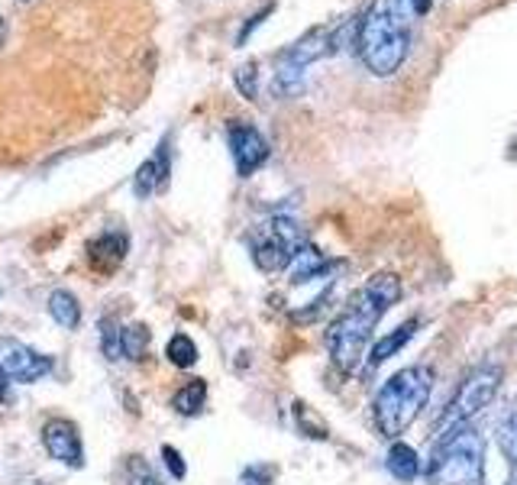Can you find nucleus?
Instances as JSON below:
<instances>
[{
    "label": "nucleus",
    "mask_w": 517,
    "mask_h": 485,
    "mask_svg": "<svg viewBox=\"0 0 517 485\" xmlns=\"http://www.w3.org/2000/svg\"><path fill=\"white\" fill-rule=\"evenodd\" d=\"M498 447L511 462H517V411L504 417L502 427H498Z\"/></svg>",
    "instance_id": "nucleus-22"
},
{
    "label": "nucleus",
    "mask_w": 517,
    "mask_h": 485,
    "mask_svg": "<svg viewBox=\"0 0 517 485\" xmlns=\"http://www.w3.org/2000/svg\"><path fill=\"white\" fill-rule=\"evenodd\" d=\"M324 272H327V259L317 253L314 247H301L298 249V256L291 259V282L294 285H304V282L324 275Z\"/></svg>",
    "instance_id": "nucleus-15"
},
{
    "label": "nucleus",
    "mask_w": 517,
    "mask_h": 485,
    "mask_svg": "<svg viewBox=\"0 0 517 485\" xmlns=\"http://www.w3.org/2000/svg\"><path fill=\"white\" fill-rule=\"evenodd\" d=\"M0 366H4L10 382H23V386H32V382H39L42 376L52 372L49 356L36 353L32 347L10 337H0Z\"/></svg>",
    "instance_id": "nucleus-7"
},
{
    "label": "nucleus",
    "mask_w": 517,
    "mask_h": 485,
    "mask_svg": "<svg viewBox=\"0 0 517 485\" xmlns=\"http://www.w3.org/2000/svg\"><path fill=\"white\" fill-rule=\"evenodd\" d=\"M359 59L375 78H392L411 52V14L404 0H372L355 33Z\"/></svg>",
    "instance_id": "nucleus-2"
},
{
    "label": "nucleus",
    "mask_w": 517,
    "mask_h": 485,
    "mask_svg": "<svg viewBox=\"0 0 517 485\" xmlns=\"http://www.w3.org/2000/svg\"><path fill=\"white\" fill-rule=\"evenodd\" d=\"M49 314H52V321L62 331H75L78 323H81V304H78V298L71 292L59 288V292L49 294Z\"/></svg>",
    "instance_id": "nucleus-14"
},
{
    "label": "nucleus",
    "mask_w": 517,
    "mask_h": 485,
    "mask_svg": "<svg viewBox=\"0 0 517 485\" xmlns=\"http://www.w3.org/2000/svg\"><path fill=\"white\" fill-rule=\"evenodd\" d=\"M294 417H298V427H301V434L317 437V440H327V424L320 421V417H317L314 411L304 405V401H294Z\"/></svg>",
    "instance_id": "nucleus-20"
},
{
    "label": "nucleus",
    "mask_w": 517,
    "mask_h": 485,
    "mask_svg": "<svg viewBox=\"0 0 517 485\" xmlns=\"http://www.w3.org/2000/svg\"><path fill=\"white\" fill-rule=\"evenodd\" d=\"M169 153H171L169 139H162L152 159H146L136 169V178H133V194H136L139 201H146V198H152V194L165 191V185H169V178H171Z\"/></svg>",
    "instance_id": "nucleus-10"
},
{
    "label": "nucleus",
    "mask_w": 517,
    "mask_h": 485,
    "mask_svg": "<svg viewBox=\"0 0 517 485\" xmlns=\"http://www.w3.org/2000/svg\"><path fill=\"white\" fill-rule=\"evenodd\" d=\"M226 139H230V153H233V162H236V172H240L243 178H249L259 165L269 162V153H272L269 139L255 130V126L230 124Z\"/></svg>",
    "instance_id": "nucleus-8"
},
{
    "label": "nucleus",
    "mask_w": 517,
    "mask_h": 485,
    "mask_svg": "<svg viewBox=\"0 0 517 485\" xmlns=\"http://www.w3.org/2000/svg\"><path fill=\"white\" fill-rule=\"evenodd\" d=\"M126 482L130 485H162V479L155 476L152 466H149L146 460L130 456V460H126Z\"/></svg>",
    "instance_id": "nucleus-21"
},
{
    "label": "nucleus",
    "mask_w": 517,
    "mask_h": 485,
    "mask_svg": "<svg viewBox=\"0 0 517 485\" xmlns=\"http://www.w3.org/2000/svg\"><path fill=\"white\" fill-rule=\"evenodd\" d=\"M430 485H485V440L469 424L440 434L427 466Z\"/></svg>",
    "instance_id": "nucleus-3"
},
{
    "label": "nucleus",
    "mask_w": 517,
    "mask_h": 485,
    "mask_svg": "<svg viewBox=\"0 0 517 485\" xmlns=\"http://www.w3.org/2000/svg\"><path fill=\"white\" fill-rule=\"evenodd\" d=\"M417 327H420V321H404L398 331H392L388 337H382L369 353V369H379L382 362H388L394 353H398V350L408 347V340L417 333Z\"/></svg>",
    "instance_id": "nucleus-12"
},
{
    "label": "nucleus",
    "mask_w": 517,
    "mask_h": 485,
    "mask_svg": "<svg viewBox=\"0 0 517 485\" xmlns=\"http://www.w3.org/2000/svg\"><path fill=\"white\" fill-rule=\"evenodd\" d=\"M402 298V278L392 272H379L372 275L359 292L349 298L343 314L330 323L327 331V347H330V359L340 372H353L363 359L365 347H369L375 323L388 314Z\"/></svg>",
    "instance_id": "nucleus-1"
},
{
    "label": "nucleus",
    "mask_w": 517,
    "mask_h": 485,
    "mask_svg": "<svg viewBox=\"0 0 517 485\" xmlns=\"http://www.w3.org/2000/svg\"><path fill=\"white\" fill-rule=\"evenodd\" d=\"M243 482L246 485H272V466H249L243 472Z\"/></svg>",
    "instance_id": "nucleus-25"
},
{
    "label": "nucleus",
    "mask_w": 517,
    "mask_h": 485,
    "mask_svg": "<svg viewBox=\"0 0 517 485\" xmlns=\"http://www.w3.org/2000/svg\"><path fill=\"white\" fill-rule=\"evenodd\" d=\"M204 401H208V386H204L201 378H194V382H188V386H181L171 395V408H175L178 415L191 417L204 408Z\"/></svg>",
    "instance_id": "nucleus-16"
},
{
    "label": "nucleus",
    "mask_w": 517,
    "mask_h": 485,
    "mask_svg": "<svg viewBox=\"0 0 517 485\" xmlns=\"http://www.w3.org/2000/svg\"><path fill=\"white\" fill-rule=\"evenodd\" d=\"M433 392V372L427 366H408V369L394 372L385 386L375 395L372 415L385 437H402L414 417L424 411L427 398Z\"/></svg>",
    "instance_id": "nucleus-4"
},
{
    "label": "nucleus",
    "mask_w": 517,
    "mask_h": 485,
    "mask_svg": "<svg viewBox=\"0 0 517 485\" xmlns=\"http://www.w3.org/2000/svg\"><path fill=\"white\" fill-rule=\"evenodd\" d=\"M408 4L414 14H427V10H430V0H408Z\"/></svg>",
    "instance_id": "nucleus-26"
},
{
    "label": "nucleus",
    "mask_w": 517,
    "mask_h": 485,
    "mask_svg": "<svg viewBox=\"0 0 517 485\" xmlns=\"http://www.w3.org/2000/svg\"><path fill=\"white\" fill-rule=\"evenodd\" d=\"M88 256L101 272H114L126 256V237L124 233H104L88 247Z\"/></svg>",
    "instance_id": "nucleus-11"
},
{
    "label": "nucleus",
    "mask_w": 517,
    "mask_h": 485,
    "mask_svg": "<svg viewBox=\"0 0 517 485\" xmlns=\"http://www.w3.org/2000/svg\"><path fill=\"white\" fill-rule=\"evenodd\" d=\"M253 262L259 272H282L291 266V259L298 256V249L304 247L301 227L294 224L291 217L275 214L272 220H265L263 227H255L253 237Z\"/></svg>",
    "instance_id": "nucleus-5"
},
{
    "label": "nucleus",
    "mask_w": 517,
    "mask_h": 485,
    "mask_svg": "<svg viewBox=\"0 0 517 485\" xmlns=\"http://www.w3.org/2000/svg\"><path fill=\"white\" fill-rule=\"evenodd\" d=\"M120 343H124V359L139 362L149 350V331L143 327V323L124 327V337H120Z\"/></svg>",
    "instance_id": "nucleus-18"
},
{
    "label": "nucleus",
    "mask_w": 517,
    "mask_h": 485,
    "mask_svg": "<svg viewBox=\"0 0 517 485\" xmlns=\"http://www.w3.org/2000/svg\"><path fill=\"white\" fill-rule=\"evenodd\" d=\"M388 472L394 479H402V482H414L417 472H420V460H417V450L402 443V440H394L392 450H388V460H385Z\"/></svg>",
    "instance_id": "nucleus-13"
},
{
    "label": "nucleus",
    "mask_w": 517,
    "mask_h": 485,
    "mask_svg": "<svg viewBox=\"0 0 517 485\" xmlns=\"http://www.w3.org/2000/svg\"><path fill=\"white\" fill-rule=\"evenodd\" d=\"M165 359L178 369H191L194 362H198V347H194V340L188 333H175L169 340V347H165Z\"/></svg>",
    "instance_id": "nucleus-17"
},
{
    "label": "nucleus",
    "mask_w": 517,
    "mask_h": 485,
    "mask_svg": "<svg viewBox=\"0 0 517 485\" xmlns=\"http://www.w3.org/2000/svg\"><path fill=\"white\" fill-rule=\"evenodd\" d=\"M255 65H243L240 71H236V85H240V91L246 94V98H255Z\"/></svg>",
    "instance_id": "nucleus-24"
},
{
    "label": "nucleus",
    "mask_w": 517,
    "mask_h": 485,
    "mask_svg": "<svg viewBox=\"0 0 517 485\" xmlns=\"http://www.w3.org/2000/svg\"><path fill=\"white\" fill-rule=\"evenodd\" d=\"M498 386H502V366H479V369H472L463 386H459V392H456V398L447 405V415L440 421V434L456 427V424H469L482 408H488L492 398L498 395Z\"/></svg>",
    "instance_id": "nucleus-6"
},
{
    "label": "nucleus",
    "mask_w": 517,
    "mask_h": 485,
    "mask_svg": "<svg viewBox=\"0 0 517 485\" xmlns=\"http://www.w3.org/2000/svg\"><path fill=\"white\" fill-rule=\"evenodd\" d=\"M7 386H10V378H7V372H4V366H0V398L7 395Z\"/></svg>",
    "instance_id": "nucleus-27"
},
{
    "label": "nucleus",
    "mask_w": 517,
    "mask_h": 485,
    "mask_svg": "<svg viewBox=\"0 0 517 485\" xmlns=\"http://www.w3.org/2000/svg\"><path fill=\"white\" fill-rule=\"evenodd\" d=\"M162 460H165V470L171 472V479H178V482H181V479L188 476L185 460H181V453H178L175 447H169V443H165V447H162Z\"/></svg>",
    "instance_id": "nucleus-23"
},
{
    "label": "nucleus",
    "mask_w": 517,
    "mask_h": 485,
    "mask_svg": "<svg viewBox=\"0 0 517 485\" xmlns=\"http://www.w3.org/2000/svg\"><path fill=\"white\" fill-rule=\"evenodd\" d=\"M120 337H124V327L114 321V317H104L101 321V350L107 359H120L124 356V343H120Z\"/></svg>",
    "instance_id": "nucleus-19"
},
{
    "label": "nucleus",
    "mask_w": 517,
    "mask_h": 485,
    "mask_svg": "<svg viewBox=\"0 0 517 485\" xmlns=\"http://www.w3.org/2000/svg\"><path fill=\"white\" fill-rule=\"evenodd\" d=\"M42 443H46L49 456L59 460L62 466H71V470H81L85 466V447H81V434L71 421L65 417H52L42 427Z\"/></svg>",
    "instance_id": "nucleus-9"
}]
</instances>
